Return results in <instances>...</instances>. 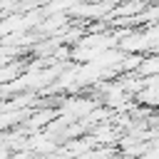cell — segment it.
<instances>
[{
	"label": "cell",
	"instance_id": "1",
	"mask_svg": "<svg viewBox=\"0 0 159 159\" xmlns=\"http://www.w3.org/2000/svg\"><path fill=\"white\" fill-rule=\"evenodd\" d=\"M134 75H139V77L159 75V60H157V55H154V52L142 55V57H139V65H137V70H134Z\"/></svg>",
	"mask_w": 159,
	"mask_h": 159
},
{
	"label": "cell",
	"instance_id": "2",
	"mask_svg": "<svg viewBox=\"0 0 159 159\" xmlns=\"http://www.w3.org/2000/svg\"><path fill=\"white\" fill-rule=\"evenodd\" d=\"M114 159H137V157H129V154H117Z\"/></svg>",
	"mask_w": 159,
	"mask_h": 159
}]
</instances>
